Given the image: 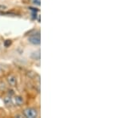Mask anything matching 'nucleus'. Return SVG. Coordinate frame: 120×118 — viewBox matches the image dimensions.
Instances as JSON below:
<instances>
[{
	"label": "nucleus",
	"mask_w": 120,
	"mask_h": 118,
	"mask_svg": "<svg viewBox=\"0 0 120 118\" xmlns=\"http://www.w3.org/2000/svg\"><path fill=\"white\" fill-rule=\"evenodd\" d=\"M11 43H12V42H11V40H6L4 42V46L5 47H9V46L11 45Z\"/></svg>",
	"instance_id": "7"
},
{
	"label": "nucleus",
	"mask_w": 120,
	"mask_h": 118,
	"mask_svg": "<svg viewBox=\"0 0 120 118\" xmlns=\"http://www.w3.org/2000/svg\"><path fill=\"white\" fill-rule=\"evenodd\" d=\"M31 57H33L34 59L35 60H39L40 59V51L38 50L36 53H33L31 55Z\"/></svg>",
	"instance_id": "6"
},
{
	"label": "nucleus",
	"mask_w": 120,
	"mask_h": 118,
	"mask_svg": "<svg viewBox=\"0 0 120 118\" xmlns=\"http://www.w3.org/2000/svg\"><path fill=\"white\" fill-rule=\"evenodd\" d=\"M5 10H7V7H6V6H3V5H0V11H5Z\"/></svg>",
	"instance_id": "9"
},
{
	"label": "nucleus",
	"mask_w": 120,
	"mask_h": 118,
	"mask_svg": "<svg viewBox=\"0 0 120 118\" xmlns=\"http://www.w3.org/2000/svg\"><path fill=\"white\" fill-rule=\"evenodd\" d=\"M23 114L26 117L28 118H35L37 117L38 113L36 111L35 109H33V108H27L23 111Z\"/></svg>",
	"instance_id": "1"
},
{
	"label": "nucleus",
	"mask_w": 120,
	"mask_h": 118,
	"mask_svg": "<svg viewBox=\"0 0 120 118\" xmlns=\"http://www.w3.org/2000/svg\"><path fill=\"white\" fill-rule=\"evenodd\" d=\"M14 102L15 104H17V105H22L23 104V99L22 97H15V99H14Z\"/></svg>",
	"instance_id": "4"
},
{
	"label": "nucleus",
	"mask_w": 120,
	"mask_h": 118,
	"mask_svg": "<svg viewBox=\"0 0 120 118\" xmlns=\"http://www.w3.org/2000/svg\"><path fill=\"white\" fill-rule=\"evenodd\" d=\"M3 101H4V103L7 106H11V104H12V100H11V97H5L4 100H3Z\"/></svg>",
	"instance_id": "5"
},
{
	"label": "nucleus",
	"mask_w": 120,
	"mask_h": 118,
	"mask_svg": "<svg viewBox=\"0 0 120 118\" xmlns=\"http://www.w3.org/2000/svg\"><path fill=\"white\" fill-rule=\"evenodd\" d=\"M40 3H41L40 0H33V3L37 6H40Z\"/></svg>",
	"instance_id": "8"
},
{
	"label": "nucleus",
	"mask_w": 120,
	"mask_h": 118,
	"mask_svg": "<svg viewBox=\"0 0 120 118\" xmlns=\"http://www.w3.org/2000/svg\"><path fill=\"white\" fill-rule=\"evenodd\" d=\"M28 41L30 42L31 44H34V45H39L40 42V34L39 33H38V34H34V35H31L28 38Z\"/></svg>",
	"instance_id": "2"
},
{
	"label": "nucleus",
	"mask_w": 120,
	"mask_h": 118,
	"mask_svg": "<svg viewBox=\"0 0 120 118\" xmlns=\"http://www.w3.org/2000/svg\"><path fill=\"white\" fill-rule=\"evenodd\" d=\"M7 82H8L9 85L11 86H16L17 85V79L16 77L14 76V75H9L7 78Z\"/></svg>",
	"instance_id": "3"
}]
</instances>
